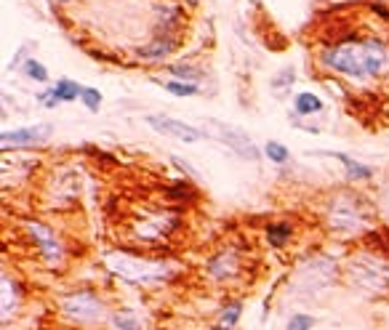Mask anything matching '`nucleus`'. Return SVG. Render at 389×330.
Returning a JSON list of instances; mask_svg holds the SVG:
<instances>
[{
    "label": "nucleus",
    "mask_w": 389,
    "mask_h": 330,
    "mask_svg": "<svg viewBox=\"0 0 389 330\" xmlns=\"http://www.w3.org/2000/svg\"><path fill=\"white\" fill-rule=\"evenodd\" d=\"M323 67L350 80H373L389 72V46L376 37L339 40L320 53Z\"/></svg>",
    "instance_id": "f257e3e1"
},
{
    "label": "nucleus",
    "mask_w": 389,
    "mask_h": 330,
    "mask_svg": "<svg viewBox=\"0 0 389 330\" xmlns=\"http://www.w3.org/2000/svg\"><path fill=\"white\" fill-rule=\"evenodd\" d=\"M104 264L112 274L131 285H160L176 274V264L171 261H155V258H142L136 253H104Z\"/></svg>",
    "instance_id": "f03ea898"
},
{
    "label": "nucleus",
    "mask_w": 389,
    "mask_h": 330,
    "mask_svg": "<svg viewBox=\"0 0 389 330\" xmlns=\"http://www.w3.org/2000/svg\"><path fill=\"white\" fill-rule=\"evenodd\" d=\"M328 227L341 237H350V234H360L371 224V208L363 197L350 195V192H341L328 203Z\"/></svg>",
    "instance_id": "7ed1b4c3"
},
{
    "label": "nucleus",
    "mask_w": 389,
    "mask_h": 330,
    "mask_svg": "<svg viewBox=\"0 0 389 330\" xmlns=\"http://www.w3.org/2000/svg\"><path fill=\"white\" fill-rule=\"evenodd\" d=\"M59 306H61V315L70 319V322H75V325H97L104 317H110L104 304H101V298L94 291H88V288L67 293L61 298Z\"/></svg>",
    "instance_id": "20e7f679"
},
{
    "label": "nucleus",
    "mask_w": 389,
    "mask_h": 330,
    "mask_svg": "<svg viewBox=\"0 0 389 330\" xmlns=\"http://www.w3.org/2000/svg\"><path fill=\"white\" fill-rule=\"evenodd\" d=\"M176 227H179V216L176 213H171V210H152V213H144L142 219L134 221V234L136 240L152 245L168 240Z\"/></svg>",
    "instance_id": "39448f33"
},
{
    "label": "nucleus",
    "mask_w": 389,
    "mask_h": 330,
    "mask_svg": "<svg viewBox=\"0 0 389 330\" xmlns=\"http://www.w3.org/2000/svg\"><path fill=\"white\" fill-rule=\"evenodd\" d=\"M25 227H27L30 240L35 243L37 253L43 256V261H49L51 267H59L61 258H64V245H61V240L54 234V229L46 227V224H40V221H25Z\"/></svg>",
    "instance_id": "423d86ee"
},
{
    "label": "nucleus",
    "mask_w": 389,
    "mask_h": 330,
    "mask_svg": "<svg viewBox=\"0 0 389 330\" xmlns=\"http://www.w3.org/2000/svg\"><path fill=\"white\" fill-rule=\"evenodd\" d=\"M144 122L149 125V128H155L158 134L171 136V139L184 141V144H194V141L208 139V134L203 131V128H194V125H190V122L176 120V118H166V115H147Z\"/></svg>",
    "instance_id": "0eeeda50"
},
{
    "label": "nucleus",
    "mask_w": 389,
    "mask_h": 330,
    "mask_svg": "<svg viewBox=\"0 0 389 330\" xmlns=\"http://www.w3.org/2000/svg\"><path fill=\"white\" fill-rule=\"evenodd\" d=\"M352 277L357 285H363L368 291H387L389 288L387 264L373 261V258H363V261L352 264Z\"/></svg>",
    "instance_id": "6e6552de"
},
{
    "label": "nucleus",
    "mask_w": 389,
    "mask_h": 330,
    "mask_svg": "<svg viewBox=\"0 0 389 330\" xmlns=\"http://www.w3.org/2000/svg\"><path fill=\"white\" fill-rule=\"evenodd\" d=\"M214 131H216L221 144H227L230 149H235V155H240L243 160L259 158V149H256V144L248 139L245 131L235 128V125H224V122H214Z\"/></svg>",
    "instance_id": "1a4fd4ad"
},
{
    "label": "nucleus",
    "mask_w": 389,
    "mask_h": 330,
    "mask_svg": "<svg viewBox=\"0 0 389 330\" xmlns=\"http://www.w3.org/2000/svg\"><path fill=\"white\" fill-rule=\"evenodd\" d=\"M49 122L46 125H32V128H16V131H3L0 134V147L3 149H16V147H35L40 141H46L51 136Z\"/></svg>",
    "instance_id": "9d476101"
},
{
    "label": "nucleus",
    "mask_w": 389,
    "mask_h": 330,
    "mask_svg": "<svg viewBox=\"0 0 389 330\" xmlns=\"http://www.w3.org/2000/svg\"><path fill=\"white\" fill-rule=\"evenodd\" d=\"M240 258H237V253H232V250H221V253H216L214 258H208L206 264V274L211 282H219V285H224V282H232L237 274H240Z\"/></svg>",
    "instance_id": "9b49d317"
},
{
    "label": "nucleus",
    "mask_w": 389,
    "mask_h": 330,
    "mask_svg": "<svg viewBox=\"0 0 389 330\" xmlns=\"http://www.w3.org/2000/svg\"><path fill=\"white\" fill-rule=\"evenodd\" d=\"M80 94H83V88L78 86L75 80H59L49 94H40L37 99H40V104H46V107H56V104H70L75 99H80Z\"/></svg>",
    "instance_id": "f8f14e48"
},
{
    "label": "nucleus",
    "mask_w": 389,
    "mask_h": 330,
    "mask_svg": "<svg viewBox=\"0 0 389 330\" xmlns=\"http://www.w3.org/2000/svg\"><path fill=\"white\" fill-rule=\"evenodd\" d=\"M0 296H3V304H0V315H3V322H8L13 317V312L19 309L22 304V293H19V285L8 277V274H3V282H0Z\"/></svg>",
    "instance_id": "ddd939ff"
},
{
    "label": "nucleus",
    "mask_w": 389,
    "mask_h": 330,
    "mask_svg": "<svg viewBox=\"0 0 389 330\" xmlns=\"http://www.w3.org/2000/svg\"><path fill=\"white\" fill-rule=\"evenodd\" d=\"M323 155L339 160L341 165L347 168V179H350V182H363V179H371V176H373V171H371L368 165L357 163V160H352L350 155H344V152H323Z\"/></svg>",
    "instance_id": "4468645a"
},
{
    "label": "nucleus",
    "mask_w": 389,
    "mask_h": 330,
    "mask_svg": "<svg viewBox=\"0 0 389 330\" xmlns=\"http://www.w3.org/2000/svg\"><path fill=\"white\" fill-rule=\"evenodd\" d=\"M293 110L304 115V118L307 115H317V112H323V99L312 91H302V94L293 96Z\"/></svg>",
    "instance_id": "2eb2a0df"
},
{
    "label": "nucleus",
    "mask_w": 389,
    "mask_h": 330,
    "mask_svg": "<svg viewBox=\"0 0 389 330\" xmlns=\"http://www.w3.org/2000/svg\"><path fill=\"white\" fill-rule=\"evenodd\" d=\"M107 322H110V330H142L139 317L131 309H115V312H110Z\"/></svg>",
    "instance_id": "dca6fc26"
},
{
    "label": "nucleus",
    "mask_w": 389,
    "mask_h": 330,
    "mask_svg": "<svg viewBox=\"0 0 389 330\" xmlns=\"http://www.w3.org/2000/svg\"><path fill=\"white\" fill-rule=\"evenodd\" d=\"M288 237H291V227H288V224H269V227H267V240H269V245L280 248V245L288 243Z\"/></svg>",
    "instance_id": "f3484780"
},
{
    "label": "nucleus",
    "mask_w": 389,
    "mask_h": 330,
    "mask_svg": "<svg viewBox=\"0 0 389 330\" xmlns=\"http://www.w3.org/2000/svg\"><path fill=\"white\" fill-rule=\"evenodd\" d=\"M168 72L173 75V77H179V80H184V83H194V86H197V80L203 77V75L197 72L194 67H190V64H171Z\"/></svg>",
    "instance_id": "a211bd4d"
},
{
    "label": "nucleus",
    "mask_w": 389,
    "mask_h": 330,
    "mask_svg": "<svg viewBox=\"0 0 389 330\" xmlns=\"http://www.w3.org/2000/svg\"><path fill=\"white\" fill-rule=\"evenodd\" d=\"M264 155H267V160H272L275 165H285V163L291 160V152L283 147V144H278V141H267Z\"/></svg>",
    "instance_id": "6ab92c4d"
},
{
    "label": "nucleus",
    "mask_w": 389,
    "mask_h": 330,
    "mask_svg": "<svg viewBox=\"0 0 389 330\" xmlns=\"http://www.w3.org/2000/svg\"><path fill=\"white\" fill-rule=\"evenodd\" d=\"M22 72H25L30 80H35V83H46V80H49V70L35 59H27L25 67H22Z\"/></svg>",
    "instance_id": "aec40b11"
},
{
    "label": "nucleus",
    "mask_w": 389,
    "mask_h": 330,
    "mask_svg": "<svg viewBox=\"0 0 389 330\" xmlns=\"http://www.w3.org/2000/svg\"><path fill=\"white\" fill-rule=\"evenodd\" d=\"M163 88L168 91V94H173V96H194L200 88L194 86V83H179V80H168V83H163Z\"/></svg>",
    "instance_id": "412c9836"
},
{
    "label": "nucleus",
    "mask_w": 389,
    "mask_h": 330,
    "mask_svg": "<svg viewBox=\"0 0 389 330\" xmlns=\"http://www.w3.org/2000/svg\"><path fill=\"white\" fill-rule=\"evenodd\" d=\"M312 328H315V317L307 315V312H296L288 319V325H285V330H312Z\"/></svg>",
    "instance_id": "4be33fe9"
},
{
    "label": "nucleus",
    "mask_w": 389,
    "mask_h": 330,
    "mask_svg": "<svg viewBox=\"0 0 389 330\" xmlns=\"http://www.w3.org/2000/svg\"><path fill=\"white\" fill-rule=\"evenodd\" d=\"M80 101H83L85 107L91 112H99V107H101V91L99 88H83V94H80Z\"/></svg>",
    "instance_id": "5701e85b"
}]
</instances>
